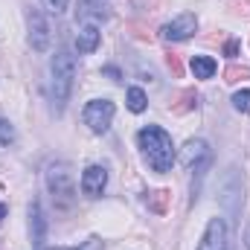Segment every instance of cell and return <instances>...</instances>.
<instances>
[{"label": "cell", "mask_w": 250, "mask_h": 250, "mask_svg": "<svg viewBox=\"0 0 250 250\" xmlns=\"http://www.w3.org/2000/svg\"><path fill=\"white\" fill-rule=\"evenodd\" d=\"M181 160H184L187 169H195V175H198V181H201L204 169L209 166V146H207L204 140H189L187 146H184Z\"/></svg>", "instance_id": "8992f818"}, {"label": "cell", "mask_w": 250, "mask_h": 250, "mask_svg": "<svg viewBox=\"0 0 250 250\" xmlns=\"http://www.w3.org/2000/svg\"><path fill=\"white\" fill-rule=\"evenodd\" d=\"M15 140V131H12V125L6 123V120H0V146H9Z\"/></svg>", "instance_id": "d6986e66"}, {"label": "cell", "mask_w": 250, "mask_h": 250, "mask_svg": "<svg viewBox=\"0 0 250 250\" xmlns=\"http://www.w3.org/2000/svg\"><path fill=\"white\" fill-rule=\"evenodd\" d=\"M146 105H148L146 93H143L140 87H131V90H128V108H131L134 114H143V111H146Z\"/></svg>", "instance_id": "9a60e30c"}, {"label": "cell", "mask_w": 250, "mask_h": 250, "mask_svg": "<svg viewBox=\"0 0 250 250\" xmlns=\"http://www.w3.org/2000/svg\"><path fill=\"white\" fill-rule=\"evenodd\" d=\"M250 70L245 67V64H230L227 70H224V82L227 84H236V82H242V79H248Z\"/></svg>", "instance_id": "2e32d148"}, {"label": "cell", "mask_w": 250, "mask_h": 250, "mask_svg": "<svg viewBox=\"0 0 250 250\" xmlns=\"http://www.w3.org/2000/svg\"><path fill=\"white\" fill-rule=\"evenodd\" d=\"M224 53H227L230 59H236V56H239V41H227V47H224Z\"/></svg>", "instance_id": "7402d4cb"}, {"label": "cell", "mask_w": 250, "mask_h": 250, "mask_svg": "<svg viewBox=\"0 0 250 250\" xmlns=\"http://www.w3.org/2000/svg\"><path fill=\"white\" fill-rule=\"evenodd\" d=\"M169 198H172V195H169L166 189L151 192V195H148V209H151V212H157V215H163V212L169 209Z\"/></svg>", "instance_id": "5bb4252c"}, {"label": "cell", "mask_w": 250, "mask_h": 250, "mask_svg": "<svg viewBox=\"0 0 250 250\" xmlns=\"http://www.w3.org/2000/svg\"><path fill=\"white\" fill-rule=\"evenodd\" d=\"M195 105H198L195 90H181V93L175 96V102H172V114H189Z\"/></svg>", "instance_id": "4fadbf2b"}, {"label": "cell", "mask_w": 250, "mask_h": 250, "mask_svg": "<svg viewBox=\"0 0 250 250\" xmlns=\"http://www.w3.org/2000/svg\"><path fill=\"white\" fill-rule=\"evenodd\" d=\"M198 250H227V224L221 218H212L207 224V233H204Z\"/></svg>", "instance_id": "ba28073f"}, {"label": "cell", "mask_w": 250, "mask_h": 250, "mask_svg": "<svg viewBox=\"0 0 250 250\" xmlns=\"http://www.w3.org/2000/svg\"><path fill=\"white\" fill-rule=\"evenodd\" d=\"M105 76H111V79H120V70H117V67H105Z\"/></svg>", "instance_id": "603a6c76"}, {"label": "cell", "mask_w": 250, "mask_h": 250, "mask_svg": "<svg viewBox=\"0 0 250 250\" xmlns=\"http://www.w3.org/2000/svg\"><path fill=\"white\" fill-rule=\"evenodd\" d=\"M114 111H117V108H114L111 99H93V102H87V108H84V123L90 125V131L105 134V131L111 128Z\"/></svg>", "instance_id": "277c9868"}, {"label": "cell", "mask_w": 250, "mask_h": 250, "mask_svg": "<svg viewBox=\"0 0 250 250\" xmlns=\"http://www.w3.org/2000/svg\"><path fill=\"white\" fill-rule=\"evenodd\" d=\"M99 38H102L99 26H96V23H84V26L79 29V35H76V47H79V53H93V50L99 47Z\"/></svg>", "instance_id": "30bf717a"}, {"label": "cell", "mask_w": 250, "mask_h": 250, "mask_svg": "<svg viewBox=\"0 0 250 250\" xmlns=\"http://www.w3.org/2000/svg\"><path fill=\"white\" fill-rule=\"evenodd\" d=\"M53 250H105V248H102V242H99L96 236H90L82 248H53Z\"/></svg>", "instance_id": "ffe728a7"}, {"label": "cell", "mask_w": 250, "mask_h": 250, "mask_svg": "<svg viewBox=\"0 0 250 250\" xmlns=\"http://www.w3.org/2000/svg\"><path fill=\"white\" fill-rule=\"evenodd\" d=\"M233 108L242 111V114H250V90H239L233 96Z\"/></svg>", "instance_id": "e0dca14e"}, {"label": "cell", "mask_w": 250, "mask_h": 250, "mask_svg": "<svg viewBox=\"0 0 250 250\" xmlns=\"http://www.w3.org/2000/svg\"><path fill=\"white\" fill-rule=\"evenodd\" d=\"M44 230H47V221H44V215H41L38 201H32V204H29V233H32V242H35L38 248L44 245Z\"/></svg>", "instance_id": "8fae6325"}, {"label": "cell", "mask_w": 250, "mask_h": 250, "mask_svg": "<svg viewBox=\"0 0 250 250\" xmlns=\"http://www.w3.org/2000/svg\"><path fill=\"white\" fill-rule=\"evenodd\" d=\"M3 215H6V204H0V221H3Z\"/></svg>", "instance_id": "cb8c5ba5"}, {"label": "cell", "mask_w": 250, "mask_h": 250, "mask_svg": "<svg viewBox=\"0 0 250 250\" xmlns=\"http://www.w3.org/2000/svg\"><path fill=\"white\" fill-rule=\"evenodd\" d=\"M137 140H140V148H143V154H146V160H148V166L154 172L163 175V172L172 169V163H175V146H172V137L163 128L146 125L137 134Z\"/></svg>", "instance_id": "6da1fadb"}, {"label": "cell", "mask_w": 250, "mask_h": 250, "mask_svg": "<svg viewBox=\"0 0 250 250\" xmlns=\"http://www.w3.org/2000/svg\"><path fill=\"white\" fill-rule=\"evenodd\" d=\"M73 79H76V62L67 50H62L53 59V99H56V108H64V102L70 99Z\"/></svg>", "instance_id": "7a4b0ae2"}, {"label": "cell", "mask_w": 250, "mask_h": 250, "mask_svg": "<svg viewBox=\"0 0 250 250\" xmlns=\"http://www.w3.org/2000/svg\"><path fill=\"white\" fill-rule=\"evenodd\" d=\"M44 6H47L53 15H62L64 9H67V0H44Z\"/></svg>", "instance_id": "44dd1931"}, {"label": "cell", "mask_w": 250, "mask_h": 250, "mask_svg": "<svg viewBox=\"0 0 250 250\" xmlns=\"http://www.w3.org/2000/svg\"><path fill=\"white\" fill-rule=\"evenodd\" d=\"M105 184H108V172L102 166H87L84 175H82V189L87 198H99L105 192Z\"/></svg>", "instance_id": "9c48e42d"}, {"label": "cell", "mask_w": 250, "mask_h": 250, "mask_svg": "<svg viewBox=\"0 0 250 250\" xmlns=\"http://www.w3.org/2000/svg\"><path fill=\"white\" fill-rule=\"evenodd\" d=\"M195 29H198V18L192 12H181L175 21H169L163 26V38L166 41H187L189 35H195Z\"/></svg>", "instance_id": "52a82bcc"}, {"label": "cell", "mask_w": 250, "mask_h": 250, "mask_svg": "<svg viewBox=\"0 0 250 250\" xmlns=\"http://www.w3.org/2000/svg\"><path fill=\"white\" fill-rule=\"evenodd\" d=\"M47 187L53 192V198H59L64 204L73 198V172L67 163H50L47 166Z\"/></svg>", "instance_id": "3957f363"}, {"label": "cell", "mask_w": 250, "mask_h": 250, "mask_svg": "<svg viewBox=\"0 0 250 250\" xmlns=\"http://www.w3.org/2000/svg\"><path fill=\"white\" fill-rule=\"evenodd\" d=\"M26 23H29V44H32V50L44 53V50L50 47V26H47L44 12L35 9V6L26 9Z\"/></svg>", "instance_id": "5b68a950"}, {"label": "cell", "mask_w": 250, "mask_h": 250, "mask_svg": "<svg viewBox=\"0 0 250 250\" xmlns=\"http://www.w3.org/2000/svg\"><path fill=\"white\" fill-rule=\"evenodd\" d=\"M192 73H195V79H212L215 76V62L209 56H192Z\"/></svg>", "instance_id": "7c38bea8"}, {"label": "cell", "mask_w": 250, "mask_h": 250, "mask_svg": "<svg viewBox=\"0 0 250 250\" xmlns=\"http://www.w3.org/2000/svg\"><path fill=\"white\" fill-rule=\"evenodd\" d=\"M166 64H169V70H172L175 79L184 76V64H181V56H178V53H169V56H166Z\"/></svg>", "instance_id": "ac0fdd59"}]
</instances>
